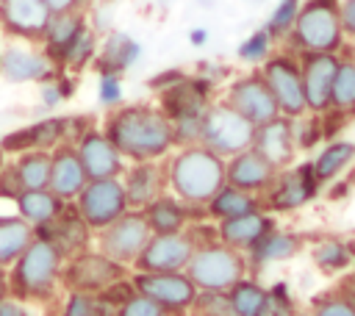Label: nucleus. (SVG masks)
<instances>
[{"label":"nucleus","instance_id":"obj_46","mask_svg":"<svg viewBox=\"0 0 355 316\" xmlns=\"http://www.w3.org/2000/svg\"><path fill=\"white\" fill-rule=\"evenodd\" d=\"M311 316H355V308L330 288V291H324V294H319L313 299Z\"/></svg>","mask_w":355,"mask_h":316},{"label":"nucleus","instance_id":"obj_26","mask_svg":"<svg viewBox=\"0 0 355 316\" xmlns=\"http://www.w3.org/2000/svg\"><path fill=\"white\" fill-rule=\"evenodd\" d=\"M141 55V44L122 33V30H111L105 33V39L100 42L97 47V55H94V67H97V75H122L125 69H130Z\"/></svg>","mask_w":355,"mask_h":316},{"label":"nucleus","instance_id":"obj_52","mask_svg":"<svg viewBox=\"0 0 355 316\" xmlns=\"http://www.w3.org/2000/svg\"><path fill=\"white\" fill-rule=\"evenodd\" d=\"M0 316H31V310L25 308V302H19L14 297H6L0 302Z\"/></svg>","mask_w":355,"mask_h":316},{"label":"nucleus","instance_id":"obj_10","mask_svg":"<svg viewBox=\"0 0 355 316\" xmlns=\"http://www.w3.org/2000/svg\"><path fill=\"white\" fill-rule=\"evenodd\" d=\"M150 225L144 219L141 211H128L122 213L114 225H108L105 230L97 233V244L100 252L108 255L114 263L119 266H133L136 258L141 255V249L150 241Z\"/></svg>","mask_w":355,"mask_h":316},{"label":"nucleus","instance_id":"obj_36","mask_svg":"<svg viewBox=\"0 0 355 316\" xmlns=\"http://www.w3.org/2000/svg\"><path fill=\"white\" fill-rule=\"evenodd\" d=\"M330 108L344 114V116L355 114V58L338 61L333 89H330Z\"/></svg>","mask_w":355,"mask_h":316},{"label":"nucleus","instance_id":"obj_8","mask_svg":"<svg viewBox=\"0 0 355 316\" xmlns=\"http://www.w3.org/2000/svg\"><path fill=\"white\" fill-rule=\"evenodd\" d=\"M128 266L114 263L100 249H83L64 261L61 269V286L67 291H83V294H103L108 286L122 280Z\"/></svg>","mask_w":355,"mask_h":316},{"label":"nucleus","instance_id":"obj_56","mask_svg":"<svg viewBox=\"0 0 355 316\" xmlns=\"http://www.w3.org/2000/svg\"><path fill=\"white\" fill-rule=\"evenodd\" d=\"M3 164H6V161H3V150H0V166H3Z\"/></svg>","mask_w":355,"mask_h":316},{"label":"nucleus","instance_id":"obj_17","mask_svg":"<svg viewBox=\"0 0 355 316\" xmlns=\"http://www.w3.org/2000/svg\"><path fill=\"white\" fill-rule=\"evenodd\" d=\"M191 255H194V244L189 241L186 233L150 236L133 269L136 272H186Z\"/></svg>","mask_w":355,"mask_h":316},{"label":"nucleus","instance_id":"obj_40","mask_svg":"<svg viewBox=\"0 0 355 316\" xmlns=\"http://www.w3.org/2000/svg\"><path fill=\"white\" fill-rule=\"evenodd\" d=\"M186 316H236L227 291H197Z\"/></svg>","mask_w":355,"mask_h":316},{"label":"nucleus","instance_id":"obj_31","mask_svg":"<svg viewBox=\"0 0 355 316\" xmlns=\"http://www.w3.org/2000/svg\"><path fill=\"white\" fill-rule=\"evenodd\" d=\"M252 211H263V202L258 194H250V191H241L230 183H225L205 205V216L222 222V219H233V216H244V213H252Z\"/></svg>","mask_w":355,"mask_h":316},{"label":"nucleus","instance_id":"obj_20","mask_svg":"<svg viewBox=\"0 0 355 316\" xmlns=\"http://www.w3.org/2000/svg\"><path fill=\"white\" fill-rule=\"evenodd\" d=\"M122 188L130 211H144L150 202H155L166 188V166L161 161H141L130 164L122 172Z\"/></svg>","mask_w":355,"mask_h":316},{"label":"nucleus","instance_id":"obj_19","mask_svg":"<svg viewBox=\"0 0 355 316\" xmlns=\"http://www.w3.org/2000/svg\"><path fill=\"white\" fill-rule=\"evenodd\" d=\"M50 17L44 0H0V28L14 39L42 42Z\"/></svg>","mask_w":355,"mask_h":316},{"label":"nucleus","instance_id":"obj_28","mask_svg":"<svg viewBox=\"0 0 355 316\" xmlns=\"http://www.w3.org/2000/svg\"><path fill=\"white\" fill-rule=\"evenodd\" d=\"M86 17L83 11H67V14H53L44 33H42V53L58 67L67 47L72 44V39L86 28Z\"/></svg>","mask_w":355,"mask_h":316},{"label":"nucleus","instance_id":"obj_1","mask_svg":"<svg viewBox=\"0 0 355 316\" xmlns=\"http://www.w3.org/2000/svg\"><path fill=\"white\" fill-rule=\"evenodd\" d=\"M105 136L119 150L125 161H164L175 150L172 122L161 114L158 105H122L111 108L103 122Z\"/></svg>","mask_w":355,"mask_h":316},{"label":"nucleus","instance_id":"obj_13","mask_svg":"<svg viewBox=\"0 0 355 316\" xmlns=\"http://www.w3.org/2000/svg\"><path fill=\"white\" fill-rule=\"evenodd\" d=\"M316 191H319V183L313 177L311 161H305L300 166L280 169L275 183L261 197V202H263L266 213H286V211H297L305 202H311L316 197Z\"/></svg>","mask_w":355,"mask_h":316},{"label":"nucleus","instance_id":"obj_24","mask_svg":"<svg viewBox=\"0 0 355 316\" xmlns=\"http://www.w3.org/2000/svg\"><path fill=\"white\" fill-rule=\"evenodd\" d=\"M89 183L83 166H80V158L75 152L72 144H61L50 152V191L64 200V202H75L78 194L83 191V186Z\"/></svg>","mask_w":355,"mask_h":316},{"label":"nucleus","instance_id":"obj_54","mask_svg":"<svg viewBox=\"0 0 355 316\" xmlns=\"http://www.w3.org/2000/svg\"><path fill=\"white\" fill-rule=\"evenodd\" d=\"M189 42H191L194 47H202V44L208 42V30H205V28H191V30H189Z\"/></svg>","mask_w":355,"mask_h":316},{"label":"nucleus","instance_id":"obj_44","mask_svg":"<svg viewBox=\"0 0 355 316\" xmlns=\"http://www.w3.org/2000/svg\"><path fill=\"white\" fill-rule=\"evenodd\" d=\"M297 305H294V297L288 291V283H275L272 288H266V308H263V316H297Z\"/></svg>","mask_w":355,"mask_h":316},{"label":"nucleus","instance_id":"obj_33","mask_svg":"<svg viewBox=\"0 0 355 316\" xmlns=\"http://www.w3.org/2000/svg\"><path fill=\"white\" fill-rule=\"evenodd\" d=\"M311 258L319 272L324 274H344L355 263V244L344 238H319L311 247Z\"/></svg>","mask_w":355,"mask_h":316},{"label":"nucleus","instance_id":"obj_38","mask_svg":"<svg viewBox=\"0 0 355 316\" xmlns=\"http://www.w3.org/2000/svg\"><path fill=\"white\" fill-rule=\"evenodd\" d=\"M97 47H100L97 33L86 25V28L72 39V44L67 47V53H64V58H61V64H58V67H64L67 72H80L86 64H92V61H94Z\"/></svg>","mask_w":355,"mask_h":316},{"label":"nucleus","instance_id":"obj_47","mask_svg":"<svg viewBox=\"0 0 355 316\" xmlns=\"http://www.w3.org/2000/svg\"><path fill=\"white\" fill-rule=\"evenodd\" d=\"M97 103L103 108H119L122 103V75H97Z\"/></svg>","mask_w":355,"mask_h":316},{"label":"nucleus","instance_id":"obj_43","mask_svg":"<svg viewBox=\"0 0 355 316\" xmlns=\"http://www.w3.org/2000/svg\"><path fill=\"white\" fill-rule=\"evenodd\" d=\"M291 133H294V147L297 150H311L322 141V125L319 114H302L291 119Z\"/></svg>","mask_w":355,"mask_h":316},{"label":"nucleus","instance_id":"obj_21","mask_svg":"<svg viewBox=\"0 0 355 316\" xmlns=\"http://www.w3.org/2000/svg\"><path fill=\"white\" fill-rule=\"evenodd\" d=\"M0 75L11 83H44L58 75V67L42 50L11 44L0 50Z\"/></svg>","mask_w":355,"mask_h":316},{"label":"nucleus","instance_id":"obj_32","mask_svg":"<svg viewBox=\"0 0 355 316\" xmlns=\"http://www.w3.org/2000/svg\"><path fill=\"white\" fill-rule=\"evenodd\" d=\"M352 161H355V141L333 139V141H327V144L313 155L311 169H313L316 183L324 186V183H333Z\"/></svg>","mask_w":355,"mask_h":316},{"label":"nucleus","instance_id":"obj_27","mask_svg":"<svg viewBox=\"0 0 355 316\" xmlns=\"http://www.w3.org/2000/svg\"><path fill=\"white\" fill-rule=\"evenodd\" d=\"M194 211H205V208H191L186 202H180L178 197H166L161 194L155 202H150L141 213L150 225L153 236H166V233H183L189 222H194Z\"/></svg>","mask_w":355,"mask_h":316},{"label":"nucleus","instance_id":"obj_4","mask_svg":"<svg viewBox=\"0 0 355 316\" xmlns=\"http://www.w3.org/2000/svg\"><path fill=\"white\" fill-rule=\"evenodd\" d=\"M300 53H336L344 47L338 0H305L288 33Z\"/></svg>","mask_w":355,"mask_h":316},{"label":"nucleus","instance_id":"obj_11","mask_svg":"<svg viewBox=\"0 0 355 316\" xmlns=\"http://www.w3.org/2000/svg\"><path fill=\"white\" fill-rule=\"evenodd\" d=\"M130 283L136 294L150 297L172 316H186L197 297V286L186 272H133Z\"/></svg>","mask_w":355,"mask_h":316},{"label":"nucleus","instance_id":"obj_34","mask_svg":"<svg viewBox=\"0 0 355 316\" xmlns=\"http://www.w3.org/2000/svg\"><path fill=\"white\" fill-rule=\"evenodd\" d=\"M36 238L33 227L19 216H0V269H11L14 261Z\"/></svg>","mask_w":355,"mask_h":316},{"label":"nucleus","instance_id":"obj_48","mask_svg":"<svg viewBox=\"0 0 355 316\" xmlns=\"http://www.w3.org/2000/svg\"><path fill=\"white\" fill-rule=\"evenodd\" d=\"M19 194H22V186H19L17 169H14V161H8V164L0 166V197H6V200H17Z\"/></svg>","mask_w":355,"mask_h":316},{"label":"nucleus","instance_id":"obj_29","mask_svg":"<svg viewBox=\"0 0 355 316\" xmlns=\"http://www.w3.org/2000/svg\"><path fill=\"white\" fill-rule=\"evenodd\" d=\"M302 249V236L297 233H288V230H269L247 255V266L250 269H261V266H269V263H280V261H288L294 258L297 252Z\"/></svg>","mask_w":355,"mask_h":316},{"label":"nucleus","instance_id":"obj_49","mask_svg":"<svg viewBox=\"0 0 355 316\" xmlns=\"http://www.w3.org/2000/svg\"><path fill=\"white\" fill-rule=\"evenodd\" d=\"M338 19H341L344 39L355 42V0H338Z\"/></svg>","mask_w":355,"mask_h":316},{"label":"nucleus","instance_id":"obj_14","mask_svg":"<svg viewBox=\"0 0 355 316\" xmlns=\"http://www.w3.org/2000/svg\"><path fill=\"white\" fill-rule=\"evenodd\" d=\"M75 152L80 158V166L86 172L89 180H108V177H122V172L128 169V161L119 155V150L111 144V139L105 136V130L100 128H89L75 144Z\"/></svg>","mask_w":355,"mask_h":316},{"label":"nucleus","instance_id":"obj_30","mask_svg":"<svg viewBox=\"0 0 355 316\" xmlns=\"http://www.w3.org/2000/svg\"><path fill=\"white\" fill-rule=\"evenodd\" d=\"M14 205H17V216L25 219L36 230V227H44L47 222H53L67 202L58 200L50 188H28L14 200Z\"/></svg>","mask_w":355,"mask_h":316},{"label":"nucleus","instance_id":"obj_41","mask_svg":"<svg viewBox=\"0 0 355 316\" xmlns=\"http://www.w3.org/2000/svg\"><path fill=\"white\" fill-rule=\"evenodd\" d=\"M272 36H269V30L266 28H258V30H252L241 44H239V58L244 61V64H252V67H258V64H263L269 55H272Z\"/></svg>","mask_w":355,"mask_h":316},{"label":"nucleus","instance_id":"obj_9","mask_svg":"<svg viewBox=\"0 0 355 316\" xmlns=\"http://www.w3.org/2000/svg\"><path fill=\"white\" fill-rule=\"evenodd\" d=\"M78 213L83 216L86 227L92 233L105 230L108 225H114L122 213H128V200H125V188L119 177H108V180H89L83 186V191L75 200Z\"/></svg>","mask_w":355,"mask_h":316},{"label":"nucleus","instance_id":"obj_5","mask_svg":"<svg viewBox=\"0 0 355 316\" xmlns=\"http://www.w3.org/2000/svg\"><path fill=\"white\" fill-rule=\"evenodd\" d=\"M247 255L222 241L197 247L186 266V274L197 291H230L239 280L247 277Z\"/></svg>","mask_w":355,"mask_h":316},{"label":"nucleus","instance_id":"obj_16","mask_svg":"<svg viewBox=\"0 0 355 316\" xmlns=\"http://www.w3.org/2000/svg\"><path fill=\"white\" fill-rule=\"evenodd\" d=\"M211 83H205L202 78H189L183 75L180 80L169 83L166 89L158 91V108L169 122L178 119H191V116H202L205 108L211 105Z\"/></svg>","mask_w":355,"mask_h":316},{"label":"nucleus","instance_id":"obj_51","mask_svg":"<svg viewBox=\"0 0 355 316\" xmlns=\"http://www.w3.org/2000/svg\"><path fill=\"white\" fill-rule=\"evenodd\" d=\"M50 14H67V11H83L89 0H44Z\"/></svg>","mask_w":355,"mask_h":316},{"label":"nucleus","instance_id":"obj_6","mask_svg":"<svg viewBox=\"0 0 355 316\" xmlns=\"http://www.w3.org/2000/svg\"><path fill=\"white\" fill-rule=\"evenodd\" d=\"M255 125L247 122L241 114H236L225 103H211L202 114V128H200V144L216 152L219 158H233L244 150L252 147Z\"/></svg>","mask_w":355,"mask_h":316},{"label":"nucleus","instance_id":"obj_42","mask_svg":"<svg viewBox=\"0 0 355 316\" xmlns=\"http://www.w3.org/2000/svg\"><path fill=\"white\" fill-rule=\"evenodd\" d=\"M300 3H302V0H277V6L272 8L269 22L263 25L272 39H283V36L291 33L294 19H297V14H300Z\"/></svg>","mask_w":355,"mask_h":316},{"label":"nucleus","instance_id":"obj_35","mask_svg":"<svg viewBox=\"0 0 355 316\" xmlns=\"http://www.w3.org/2000/svg\"><path fill=\"white\" fill-rule=\"evenodd\" d=\"M14 169H17L22 191H28V188H47L50 186V152L47 150L22 152L14 161Z\"/></svg>","mask_w":355,"mask_h":316},{"label":"nucleus","instance_id":"obj_37","mask_svg":"<svg viewBox=\"0 0 355 316\" xmlns=\"http://www.w3.org/2000/svg\"><path fill=\"white\" fill-rule=\"evenodd\" d=\"M227 299H230L236 316H263V308H266V288H263L258 280L244 277V280H239V283L227 291Z\"/></svg>","mask_w":355,"mask_h":316},{"label":"nucleus","instance_id":"obj_50","mask_svg":"<svg viewBox=\"0 0 355 316\" xmlns=\"http://www.w3.org/2000/svg\"><path fill=\"white\" fill-rule=\"evenodd\" d=\"M333 291H336L341 299H347V302L355 308V272H352V274H344Z\"/></svg>","mask_w":355,"mask_h":316},{"label":"nucleus","instance_id":"obj_7","mask_svg":"<svg viewBox=\"0 0 355 316\" xmlns=\"http://www.w3.org/2000/svg\"><path fill=\"white\" fill-rule=\"evenodd\" d=\"M261 78L269 86L280 116L297 119L308 114L305 94H302V75H300V58L291 53H272L261 64Z\"/></svg>","mask_w":355,"mask_h":316},{"label":"nucleus","instance_id":"obj_39","mask_svg":"<svg viewBox=\"0 0 355 316\" xmlns=\"http://www.w3.org/2000/svg\"><path fill=\"white\" fill-rule=\"evenodd\" d=\"M61 316H116V310L111 305H105L97 294L67 291V299L61 305Z\"/></svg>","mask_w":355,"mask_h":316},{"label":"nucleus","instance_id":"obj_12","mask_svg":"<svg viewBox=\"0 0 355 316\" xmlns=\"http://www.w3.org/2000/svg\"><path fill=\"white\" fill-rule=\"evenodd\" d=\"M225 105H230L236 114H241L247 122H252L255 128L280 116L277 111V103L269 91V86L263 83L261 72H247V75H239L227 83L225 89Z\"/></svg>","mask_w":355,"mask_h":316},{"label":"nucleus","instance_id":"obj_18","mask_svg":"<svg viewBox=\"0 0 355 316\" xmlns=\"http://www.w3.org/2000/svg\"><path fill=\"white\" fill-rule=\"evenodd\" d=\"M33 233H36V238L50 241L61 252L64 261L78 255V252H83V249H89V241H92V230L86 227V222L78 213L75 202H67L53 222H47L44 227H36Z\"/></svg>","mask_w":355,"mask_h":316},{"label":"nucleus","instance_id":"obj_53","mask_svg":"<svg viewBox=\"0 0 355 316\" xmlns=\"http://www.w3.org/2000/svg\"><path fill=\"white\" fill-rule=\"evenodd\" d=\"M186 72H180V69H172V72H161L158 78H153V89L155 91H161V89H166L169 83H175V80H180Z\"/></svg>","mask_w":355,"mask_h":316},{"label":"nucleus","instance_id":"obj_55","mask_svg":"<svg viewBox=\"0 0 355 316\" xmlns=\"http://www.w3.org/2000/svg\"><path fill=\"white\" fill-rule=\"evenodd\" d=\"M8 297V272L0 269V302Z\"/></svg>","mask_w":355,"mask_h":316},{"label":"nucleus","instance_id":"obj_23","mask_svg":"<svg viewBox=\"0 0 355 316\" xmlns=\"http://www.w3.org/2000/svg\"><path fill=\"white\" fill-rule=\"evenodd\" d=\"M252 150L261 152L277 172L286 169L294 161V155H297L294 133H291V119L288 116H275V119L258 125L255 136H252Z\"/></svg>","mask_w":355,"mask_h":316},{"label":"nucleus","instance_id":"obj_45","mask_svg":"<svg viewBox=\"0 0 355 316\" xmlns=\"http://www.w3.org/2000/svg\"><path fill=\"white\" fill-rule=\"evenodd\" d=\"M116 316H172L166 308H161L158 302H153L150 297L144 294H130L119 308H116Z\"/></svg>","mask_w":355,"mask_h":316},{"label":"nucleus","instance_id":"obj_22","mask_svg":"<svg viewBox=\"0 0 355 316\" xmlns=\"http://www.w3.org/2000/svg\"><path fill=\"white\" fill-rule=\"evenodd\" d=\"M275 177H277V169L252 147L225 161V180L241 191L263 197L266 188L275 183Z\"/></svg>","mask_w":355,"mask_h":316},{"label":"nucleus","instance_id":"obj_15","mask_svg":"<svg viewBox=\"0 0 355 316\" xmlns=\"http://www.w3.org/2000/svg\"><path fill=\"white\" fill-rule=\"evenodd\" d=\"M341 55L336 53H302L300 55V75H302V94L308 114H324L330 108V89L338 69Z\"/></svg>","mask_w":355,"mask_h":316},{"label":"nucleus","instance_id":"obj_3","mask_svg":"<svg viewBox=\"0 0 355 316\" xmlns=\"http://www.w3.org/2000/svg\"><path fill=\"white\" fill-rule=\"evenodd\" d=\"M61 252L50 241L33 238L8 272V297L19 302H50L61 286Z\"/></svg>","mask_w":355,"mask_h":316},{"label":"nucleus","instance_id":"obj_25","mask_svg":"<svg viewBox=\"0 0 355 316\" xmlns=\"http://www.w3.org/2000/svg\"><path fill=\"white\" fill-rule=\"evenodd\" d=\"M269 230H275V219L266 211H252L244 216H233V219H222L216 222V236L222 244L239 249V252H250Z\"/></svg>","mask_w":355,"mask_h":316},{"label":"nucleus","instance_id":"obj_57","mask_svg":"<svg viewBox=\"0 0 355 316\" xmlns=\"http://www.w3.org/2000/svg\"><path fill=\"white\" fill-rule=\"evenodd\" d=\"M297 316H311V313H297Z\"/></svg>","mask_w":355,"mask_h":316},{"label":"nucleus","instance_id":"obj_2","mask_svg":"<svg viewBox=\"0 0 355 316\" xmlns=\"http://www.w3.org/2000/svg\"><path fill=\"white\" fill-rule=\"evenodd\" d=\"M225 183V158L202 144L180 147L166 161V186L180 202L191 208H205Z\"/></svg>","mask_w":355,"mask_h":316},{"label":"nucleus","instance_id":"obj_58","mask_svg":"<svg viewBox=\"0 0 355 316\" xmlns=\"http://www.w3.org/2000/svg\"><path fill=\"white\" fill-rule=\"evenodd\" d=\"M352 266H355V263H352Z\"/></svg>","mask_w":355,"mask_h":316}]
</instances>
